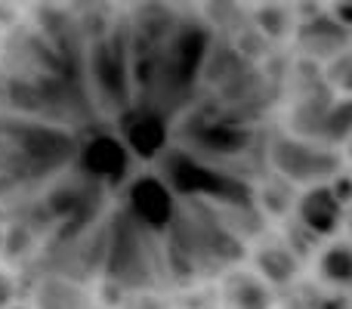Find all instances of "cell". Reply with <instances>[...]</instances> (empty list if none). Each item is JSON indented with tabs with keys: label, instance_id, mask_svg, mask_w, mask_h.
<instances>
[{
	"label": "cell",
	"instance_id": "5",
	"mask_svg": "<svg viewBox=\"0 0 352 309\" xmlns=\"http://www.w3.org/2000/svg\"><path fill=\"white\" fill-rule=\"evenodd\" d=\"M121 142L130 149V155L140 158H155L164 149L167 142V130L155 111H127L121 121Z\"/></svg>",
	"mask_w": 352,
	"mask_h": 309
},
{
	"label": "cell",
	"instance_id": "16",
	"mask_svg": "<svg viewBox=\"0 0 352 309\" xmlns=\"http://www.w3.org/2000/svg\"><path fill=\"white\" fill-rule=\"evenodd\" d=\"M6 309H28V306H12V303H10V306H6Z\"/></svg>",
	"mask_w": 352,
	"mask_h": 309
},
{
	"label": "cell",
	"instance_id": "15",
	"mask_svg": "<svg viewBox=\"0 0 352 309\" xmlns=\"http://www.w3.org/2000/svg\"><path fill=\"white\" fill-rule=\"evenodd\" d=\"M331 16L337 19V22L340 25H352V0H337V6H334V12H331Z\"/></svg>",
	"mask_w": 352,
	"mask_h": 309
},
{
	"label": "cell",
	"instance_id": "17",
	"mask_svg": "<svg viewBox=\"0 0 352 309\" xmlns=\"http://www.w3.org/2000/svg\"><path fill=\"white\" fill-rule=\"evenodd\" d=\"M0 242H3V229H0Z\"/></svg>",
	"mask_w": 352,
	"mask_h": 309
},
{
	"label": "cell",
	"instance_id": "13",
	"mask_svg": "<svg viewBox=\"0 0 352 309\" xmlns=\"http://www.w3.org/2000/svg\"><path fill=\"white\" fill-rule=\"evenodd\" d=\"M328 186H331V192H334V198L340 201L343 207H349V201H352V180H349V176L340 173L334 182H328Z\"/></svg>",
	"mask_w": 352,
	"mask_h": 309
},
{
	"label": "cell",
	"instance_id": "12",
	"mask_svg": "<svg viewBox=\"0 0 352 309\" xmlns=\"http://www.w3.org/2000/svg\"><path fill=\"white\" fill-rule=\"evenodd\" d=\"M256 19L269 31V37H281L287 31V25H291V16H287L285 6H278V0H266V6L256 12Z\"/></svg>",
	"mask_w": 352,
	"mask_h": 309
},
{
	"label": "cell",
	"instance_id": "3",
	"mask_svg": "<svg viewBox=\"0 0 352 309\" xmlns=\"http://www.w3.org/2000/svg\"><path fill=\"white\" fill-rule=\"evenodd\" d=\"M127 207L148 229H164L173 220V195L158 176H140L127 189Z\"/></svg>",
	"mask_w": 352,
	"mask_h": 309
},
{
	"label": "cell",
	"instance_id": "10",
	"mask_svg": "<svg viewBox=\"0 0 352 309\" xmlns=\"http://www.w3.org/2000/svg\"><path fill=\"white\" fill-rule=\"evenodd\" d=\"M37 309H93V300L72 281H47L37 294Z\"/></svg>",
	"mask_w": 352,
	"mask_h": 309
},
{
	"label": "cell",
	"instance_id": "11",
	"mask_svg": "<svg viewBox=\"0 0 352 309\" xmlns=\"http://www.w3.org/2000/svg\"><path fill=\"white\" fill-rule=\"evenodd\" d=\"M349 118H352V111H349V103H340L334 111H328V115L322 118V136L324 140H334V142H343L349 136Z\"/></svg>",
	"mask_w": 352,
	"mask_h": 309
},
{
	"label": "cell",
	"instance_id": "8",
	"mask_svg": "<svg viewBox=\"0 0 352 309\" xmlns=\"http://www.w3.org/2000/svg\"><path fill=\"white\" fill-rule=\"evenodd\" d=\"M256 269L260 279L272 288H287L300 273V260L287 244H266L256 251Z\"/></svg>",
	"mask_w": 352,
	"mask_h": 309
},
{
	"label": "cell",
	"instance_id": "2",
	"mask_svg": "<svg viewBox=\"0 0 352 309\" xmlns=\"http://www.w3.org/2000/svg\"><path fill=\"white\" fill-rule=\"evenodd\" d=\"M297 220L312 238H331L340 232L343 217H346V207L334 198L328 182H316L312 189H306L303 195L294 204Z\"/></svg>",
	"mask_w": 352,
	"mask_h": 309
},
{
	"label": "cell",
	"instance_id": "4",
	"mask_svg": "<svg viewBox=\"0 0 352 309\" xmlns=\"http://www.w3.org/2000/svg\"><path fill=\"white\" fill-rule=\"evenodd\" d=\"M84 170L102 182H124L130 173V149L121 142V136H96L80 152Z\"/></svg>",
	"mask_w": 352,
	"mask_h": 309
},
{
	"label": "cell",
	"instance_id": "1",
	"mask_svg": "<svg viewBox=\"0 0 352 309\" xmlns=\"http://www.w3.org/2000/svg\"><path fill=\"white\" fill-rule=\"evenodd\" d=\"M272 158H275V167L291 182H318L337 170L334 155L322 152V149H312L300 140H291V136L275 142Z\"/></svg>",
	"mask_w": 352,
	"mask_h": 309
},
{
	"label": "cell",
	"instance_id": "6",
	"mask_svg": "<svg viewBox=\"0 0 352 309\" xmlns=\"http://www.w3.org/2000/svg\"><path fill=\"white\" fill-rule=\"evenodd\" d=\"M223 303L226 309H272L275 291L256 273L238 269L223 279Z\"/></svg>",
	"mask_w": 352,
	"mask_h": 309
},
{
	"label": "cell",
	"instance_id": "9",
	"mask_svg": "<svg viewBox=\"0 0 352 309\" xmlns=\"http://www.w3.org/2000/svg\"><path fill=\"white\" fill-rule=\"evenodd\" d=\"M318 279L334 288L352 285V251L346 242H337L318 257Z\"/></svg>",
	"mask_w": 352,
	"mask_h": 309
},
{
	"label": "cell",
	"instance_id": "14",
	"mask_svg": "<svg viewBox=\"0 0 352 309\" xmlns=\"http://www.w3.org/2000/svg\"><path fill=\"white\" fill-rule=\"evenodd\" d=\"M16 297V281L10 273H0V309H6Z\"/></svg>",
	"mask_w": 352,
	"mask_h": 309
},
{
	"label": "cell",
	"instance_id": "7",
	"mask_svg": "<svg viewBox=\"0 0 352 309\" xmlns=\"http://www.w3.org/2000/svg\"><path fill=\"white\" fill-rule=\"evenodd\" d=\"M346 34H349V28L337 22L331 12H316V16H309L306 25L300 28V47L312 56L328 59V56L340 53V50L346 47Z\"/></svg>",
	"mask_w": 352,
	"mask_h": 309
}]
</instances>
